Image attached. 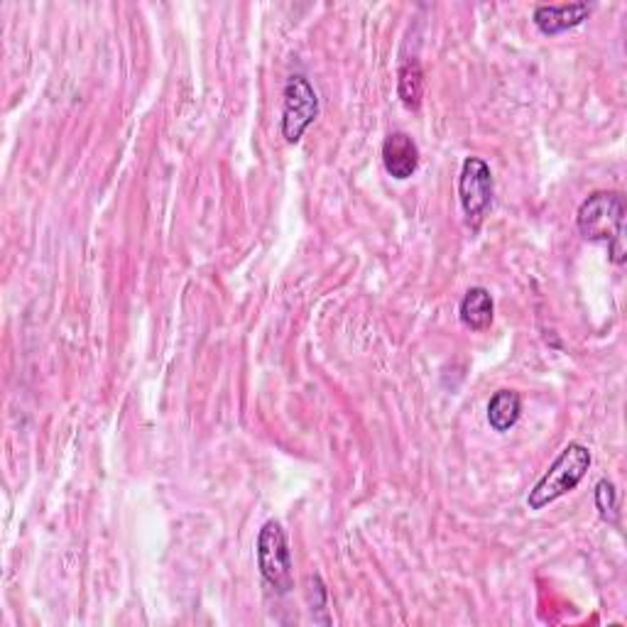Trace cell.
<instances>
[{
	"label": "cell",
	"instance_id": "1",
	"mask_svg": "<svg viewBox=\"0 0 627 627\" xmlns=\"http://www.w3.org/2000/svg\"><path fill=\"white\" fill-rule=\"evenodd\" d=\"M576 226L586 240L607 243L615 265L625 263V197L620 191H595L576 214Z\"/></svg>",
	"mask_w": 627,
	"mask_h": 627
},
{
	"label": "cell",
	"instance_id": "2",
	"mask_svg": "<svg viewBox=\"0 0 627 627\" xmlns=\"http://www.w3.org/2000/svg\"><path fill=\"white\" fill-rule=\"evenodd\" d=\"M591 451L584 443L572 441L568 447L559 453L556 461L549 466L547 474L539 478V484L529 490L527 507L529 510H544L552 505L554 500L564 498L566 493L578 488V484L586 478L588 468H591Z\"/></svg>",
	"mask_w": 627,
	"mask_h": 627
},
{
	"label": "cell",
	"instance_id": "3",
	"mask_svg": "<svg viewBox=\"0 0 627 627\" xmlns=\"http://www.w3.org/2000/svg\"><path fill=\"white\" fill-rule=\"evenodd\" d=\"M258 568L260 576L275 588L277 593H287L294 588L292 576V552H289L287 532L277 519H267L258 535Z\"/></svg>",
	"mask_w": 627,
	"mask_h": 627
},
{
	"label": "cell",
	"instance_id": "4",
	"mask_svg": "<svg viewBox=\"0 0 627 627\" xmlns=\"http://www.w3.org/2000/svg\"><path fill=\"white\" fill-rule=\"evenodd\" d=\"M493 172L484 158H466L459 177V201L471 230H478L493 206Z\"/></svg>",
	"mask_w": 627,
	"mask_h": 627
},
{
	"label": "cell",
	"instance_id": "5",
	"mask_svg": "<svg viewBox=\"0 0 627 627\" xmlns=\"http://www.w3.org/2000/svg\"><path fill=\"white\" fill-rule=\"evenodd\" d=\"M319 115V93L304 74H292L283 93V138L297 145Z\"/></svg>",
	"mask_w": 627,
	"mask_h": 627
},
{
	"label": "cell",
	"instance_id": "6",
	"mask_svg": "<svg viewBox=\"0 0 627 627\" xmlns=\"http://www.w3.org/2000/svg\"><path fill=\"white\" fill-rule=\"evenodd\" d=\"M419 145L412 135L394 130L383 142V165L392 179H410L419 167Z\"/></svg>",
	"mask_w": 627,
	"mask_h": 627
},
{
	"label": "cell",
	"instance_id": "7",
	"mask_svg": "<svg viewBox=\"0 0 627 627\" xmlns=\"http://www.w3.org/2000/svg\"><path fill=\"white\" fill-rule=\"evenodd\" d=\"M593 5L591 3H564V5H537L532 21L542 35H559L578 27L588 21Z\"/></svg>",
	"mask_w": 627,
	"mask_h": 627
},
{
	"label": "cell",
	"instance_id": "8",
	"mask_svg": "<svg viewBox=\"0 0 627 627\" xmlns=\"http://www.w3.org/2000/svg\"><path fill=\"white\" fill-rule=\"evenodd\" d=\"M493 314H496V304L486 287H471L466 297L461 299V309H459L461 324L471 331H486L488 326L493 324Z\"/></svg>",
	"mask_w": 627,
	"mask_h": 627
},
{
	"label": "cell",
	"instance_id": "9",
	"mask_svg": "<svg viewBox=\"0 0 627 627\" xmlns=\"http://www.w3.org/2000/svg\"><path fill=\"white\" fill-rule=\"evenodd\" d=\"M519 414H523V400L515 390H498L488 402V424L500 434L513 429Z\"/></svg>",
	"mask_w": 627,
	"mask_h": 627
},
{
	"label": "cell",
	"instance_id": "10",
	"mask_svg": "<svg viewBox=\"0 0 627 627\" xmlns=\"http://www.w3.org/2000/svg\"><path fill=\"white\" fill-rule=\"evenodd\" d=\"M398 93L402 103L407 109L417 111L422 105V96H424V74H422V64L417 57L404 62L400 66V79H398Z\"/></svg>",
	"mask_w": 627,
	"mask_h": 627
},
{
	"label": "cell",
	"instance_id": "11",
	"mask_svg": "<svg viewBox=\"0 0 627 627\" xmlns=\"http://www.w3.org/2000/svg\"><path fill=\"white\" fill-rule=\"evenodd\" d=\"M595 507H598V515H601L603 523H611V525L617 523V490L607 478L598 480Z\"/></svg>",
	"mask_w": 627,
	"mask_h": 627
}]
</instances>
